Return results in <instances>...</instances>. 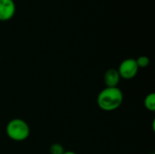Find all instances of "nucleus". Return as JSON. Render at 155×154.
Segmentation results:
<instances>
[{"label": "nucleus", "mask_w": 155, "mask_h": 154, "mask_svg": "<svg viewBox=\"0 0 155 154\" xmlns=\"http://www.w3.org/2000/svg\"><path fill=\"white\" fill-rule=\"evenodd\" d=\"M15 13L14 0H0V21L10 20Z\"/></svg>", "instance_id": "4"}, {"label": "nucleus", "mask_w": 155, "mask_h": 154, "mask_svg": "<svg viewBox=\"0 0 155 154\" xmlns=\"http://www.w3.org/2000/svg\"><path fill=\"white\" fill-rule=\"evenodd\" d=\"M121 78L125 80H131L136 76L139 71V67L137 65L136 60L134 58L124 59L119 65L117 69Z\"/></svg>", "instance_id": "3"}, {"label": "nucleus", "mask_w": 155, "mask_h": 154, "mask_svg": "<svg viewBox=\"0 0 155 154\" xmlns=\"http://www.w3.org/2000/svg\"><path fill=\"white\" fill-rule=\"evenodd\" d=\"M135 60H136V63H137V65H138L139 69L140 68H145L150 64V59H149V57H147L145 55L139 56Z\"/></svg>", "instance_id": "7"}, {"label": "nucleus", "mask_w": 155, "mask_h": 154, "mask_svg": "<svg viewBox=\"0 0 155 154\" xmlns=\"http://www.w3.org/2000/svg\"><path fill=\"white\" fill-rule=\"evenodd\" d=\"M144 107L150 111V112H154L155 111V93H151L147 94L144 98Z\"/></svg>", "instance_id": "6"}, {"label": "nucleus", "mask_w": 155, "mask_h": 154, "mask_svg": "<svg viewBox=\"0 0 155 154\" xmlns=\"http://www.w3.org/2000/svg\"><path fill=\"white\" fill-rule=\"evenodd\" d=\"M124 94L118 87H106L97 96V104L104 112L117 110L123 103Z\"/></svg>", "instance_id": "1"}, {"label": "nucleus", "mask_w": 155, "mask_h": 154, "mask_svg": "<svg viewBox=\"0 0 155 154\" xmlns=\"http://www.w3.org/2000/svg\"><path fill=\"white\" fill-rule=\"evenodd\" d=\"M5 133L8 138L12 141L18 143L24 142L30 135V127L25 120L15 118L7 123Z\"/></svg>", "instance_id": "2"}, {"label": "nucleus", "mask_w": 155, "mask_h": 154, "mask_svg": "<svg viewBox=\"0 0 155 154\" xmlns=\"http://www.w3.org/2000/svg\"><path fill=\"white\" fill-rule=\"evenodd\" d=\"M121 79L117 69H109L104 75V82L106 87H118Z\"/></svg>", "instance_id": "5"}, {"label": "nucleus", "mask_w": 155, "mask_h": 154, "mask_svg": "<svg viewBox=\"0 0 155 154\" xmlns=\"http://www.w3.org/2000/svg\"><path fill=\"white\" fill-rule=\"evenodd\" d=\"M64 154H77V153H75L74 152H72V151H65L64 152Z\"/></svg>", "instance_id": "9"}, {"label": "nucleus", "mask_w": 155, "mask_h": 154, "mask_svg": "<svg viewBox=\"0 0 155 154\" xmlns=\"http://www.w3.org/2000/svg\"><path fill=\"white\" fill-rule=\"evenodd\" d=\"M65 151L62 144L60 143H53L50 146V153L51 154H64Z\"/></svg>", "instance_id": "8"}]
</instances>
